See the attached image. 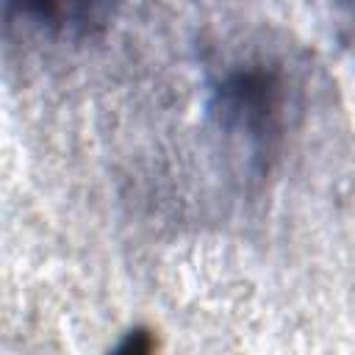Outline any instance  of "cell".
Here are the masks:
<instances>
[{"label": "cell", "instance_id": "1", "mask_svg": "<svg viewBox=\"0 0 355 355\" xmlns=\"http://www.w3.org/2000/svg\"><path fill=\"white\" fill-rule=\"evenodd\" d=\"M114 355H153V341L147 333H133L119 344Z\"/></svg>", "mask_w": 355, "mask_h": 355}]
</instances>
